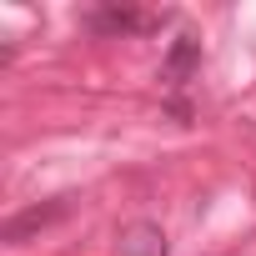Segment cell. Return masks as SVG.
I'll use <instances>...</instances> for the list:
<instances>
[{
	"mask_svg": "<svg viewBox=\"0 0 256 256\" xmlns=\"http://www.w3.org/2000/svg\"><path fill=\"white\" fill-rule=\"evenodd\" d=\"M126 251H131V256H166V241L156 231H136L131 241H126Z\"/></svg>",
	"mask_w": 256,
	"mask_h": 256,
	"instance_id": "6da1fadb",
	"label": "cell"
}]
</instances>
